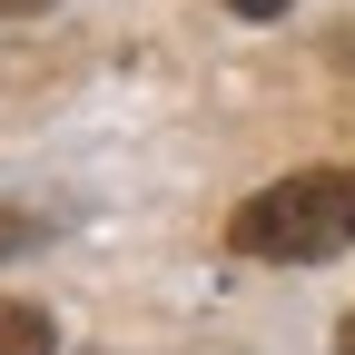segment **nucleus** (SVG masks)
Returning a JSON list of instances; mask_svg holds the SVG:
<instances>
[{
    "instance_id": "39448f33",
    "label": "nucleus",
    "mask_w": 355,
    "mask_h": 355,
    "mask_svg": "<svg viewBox=\"0 0 355 355\" xmlns=\"http://www.w3.org/2000/svg\"><path fill=\"white\" fill-rule=\"evenodd\" d=\"M30 10H50V0H0V20H30Z\"/></svg>"
},
{
    "instance_id": "20e7f679",
    "label": "nucleus",
    "mask_w": 355,
    "mask_h": 355,
    "mask_svg": "<svg viewBox=\"0 0 355 355\" xmlns=\"http://www.w3.org/2000/svg\"><path fill=\"white\" fill-rule=\"evenodd\" d=\"M237 20H286V0H227Z\"/></svg>"
},
{
    "instance_id": "f257e3e1",
    "label": "nucleus",
    "mask_w": 355,
    "mask_h": 355,
    "mask_svg": "<svg viewBox=\"0 0 355 355\" xmlns=\"http://www.w3.org/2000/svg\"><path fill=\"white\" fill-rule=\"evenodd\" d=\"M227 247L257 266H326L355 247V168H296L227 217Z\"/></svg>"
},
{
    "instance_id": "423d86ee",
    "label": "nucleus",
    "mask_w": 355,
    "mask_h": 355,
    "mask_svg": "<svg viewBox=\"0 0 355 355\" xmlns=\"http://www.w3.org/2000/svg\"><path fill=\"white\" fill-rule=\"evenodd\" d=\"M336 355H355V306H345V326H336Z\"/></svg>"
},
{
    "instance_id": "f03ea898",
    "label": "nucleus",
    "mask_w": 355,
    "mask_h": 355,
    "mask_svg": "<svg viewBox=\"0 0 355 355\" xmlns=\"http://www.w3.org/2000/svg\"><path fill=\"white\" fill-rule=\"evenodd\" d=\"M60 345V326L40 316V306H20V296H0V355H50Z\"/></svg>"
},
{
    "instance_id": "7ed1b4c3",
    "label": "nucleus",
    "mask_w": 355,
    "mask_h": 355,
    "mask_svg": "<svg viewBox=\"0 0 355 355\" xmlns=\"http://www.w3.org/2000/svg\"><path fill=\"white\" fill-rule=\"evenodd\" d=\"M20 247H40V217H20V207H0V257H20Z\"/></svg>"
}]
</instances>
